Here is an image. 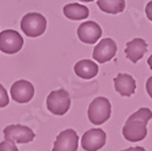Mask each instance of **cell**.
I'll return each mask as SVG.
<instances>
[{
	"mask_svg": "<svg viewBox=\"0 0 152 151\" xmlns=\"http://www.w3.org/2000/svg\"><path fill=\"white\" fill-rule=\"evenodd\" d=\"M47 108L54 115L62 116L67 113L70 108V96L69 93L63 88L52 91L47 97Z\"/></svg>",
	"mask_w": 152,
	"mask_h": 151,
	"instance_id": "4",
	"label": "cell"
},
{
	"mask_svg": "<svg viewBox=\"0 0 152 151\" xmlns=\"http://www.w3.org/2000/svg\"><path fill=\"white\" fill-rule=\"evenodd\" d=\"M3 135L4 139H9L18 144L30 143L35 137L34 132L30 128L23 125H10L5 127L3 129Z\"/></svg>",
	"mask_w": 152,
	"mask_h": 151,
	"instance_id": "6",
	"label": "cell"
},
{
	"mask_svg": "<svg viewBox=\"0 0 152 151\" xmlns=\"http://www.w3.org/2000/svg\"><path fill=\"white\" fill-rule=\"evenodd\" d=\"M47 20L41 13H28L20 21V29L28 37H38L46 31Z\"/></svg>",
	"mask_w": 152,
	"mask_h": 151,
	"instance_id": "3",
	"label": "cell"
},
{
	"mask_svg": "<svg viewBox=\"0 0 152 151\" xmlns=\"http://www.w3.org/2000/svg\"><path fill=\"white\" fill-rule=\"evenodd\" d=\"M147 63H148V65H149L150 69H152V54L149 56V59H148V61H147Z\"/></svg>",
	"mask_w": 152,
	"mask_h": 151,
	"instance_id": "22",
	"label": "cell"
},
{
	"mask_svg": "<svg viewBox=\"0 0 152 151\" xmlns=\"http://www.w3.org/2000/svg\"><path fill=\"white\" fill-rule=\"evenodd\" d=\"M147 46L148 45L146 43V40L140 37H136L134 40H130L127 43V47L124 49L126 56L132 63H137L140 59H142L145 53L147 52Z\"/></svg>",
	"mask_w": 152,
	"mask_h": 151,
	"instance_id": "12",
	"label": "cell"
},
{
	"mask_svg": "<svg viewBox=\"0 0 152 151\" xmlns=\"http://www.w3.org/2000/svg\"><path fill=\"white\" fill-rule=\"evenodd\" d=\"M120 151H146V149L142 148V147H131V148L124 149V150Z\"/></svg>",
	"mask_w": 152,
	"mask_h": 151,
	"instance_id": "21",
	"label": "cell"
},
{
	"mask_svg": "<svg viewBox=\"0 0 152 151\" xmlns=\"http://www.w3.org/2000/svg\"><path fill=\"white\" fill-rule=\"evenodd\" d=\"M152 118V112L148 108H140L127 119L122 128V135L127 141L135 143L146 139L147 123Z\"/></svg>",
	"mask_w": 152,
	"mask_h": 151,
	"instance_id": "1",
	"label": "cell"
},
{
	"mask_svg": "<svg viewBox=\"0 0 152 151\" xmlns=\"http://www.w3.org/2000/svg\"><path fill=\"white\" fill-rule=\"evenodd\" d=\"M66 18L70 20H83L89 16V10L85 5L80 3H68L63 9Z\"/></svg>",
	"mask_w": 152,
	"mask_h": 151,
	"instance_id": "15",
	"label": "cell"
},
{
	"mask_svg": "<svg viewBox=\"0 0 152 151\" xmlns=\"http://www.w3.org/2000/svg\"><path fill=\"white\" fill-rule=\"evenodd\" d=\"M77 34L82 43L93 45L100 40L102 35V29L97 23L88 20V21H84L79 26Z\"/></svg>",
	"mask_w": 152,
	"mask_h": 151,
	"instance_id": "10",
	"label": "cell"
},
{
	"mask_svg": "<svg viewBox=\"0 0 152 151\" xmlns=\"http://www.w3.org/2000/svg\"><path fill=\"white\" fill-rule=\"evenodd\" d=\"M107 134L102 129H89L83 134L81 146L85 151H98L105 145Z\"/></svg>",
	"mask_w": 152,
	"mask_h": 151,
	"instance_id": "8",
	"label": "cell"
},
{
	"mask_svg": "<svg viewBox=\"0 0 152 151\" xmlns=\"http://www.w3.org/2000/svg\"><path fill=\"white\" fill-rule=\"evenodd\" d=\"M0 151H19L15 143L9 139H4L0 143Z\"/></svg>",
	"mask_w": 152,
	"mask_h": 151,
	"instance_id": "17",
	"label": "cell"
},
{
	"mask_svg": "<svg viewBox=\"0 0 152 151\" xmlns=\"http://www.w3.org/2000/svg\"><path fill=\"white\" fill-rule=\"evenodd\" d=\"M112 114L111 102L105 97H97L91 101L87 110V116L91 123L102 125L107 121Z\"/></svg>",
	"mask_w": 152,
	"mask_h": 151,
	"instance_id": "2",
	"label": "cell"
},
{
	"mask_svg": "<svg viewBox=\"0 0 152 151\" xmlns=\"http://www.w3.org/2000/svg\"><path fill=\"white\" fill-rule=\"evenodd\" d=\"M114 85L117 93L122 97H130L135 93L136 82L131 75L128 73H118L114 79Z\"/></svg>",
	"mask_w": 152,
	"mask_h": 151,
	"instance_id": "13",
	"label": "cell"
},
{
	"mask_svg": "<svg viewBox=\"0 0 152 151\" xmlns=\"http://www.w3.org/2000/svg\"><path fill=\"white\" fill-rule=\"evenodd\" d=\"M97 5L102 12L115 15L124 12L126 8V1L124 0H97Z\"/></svg>",
	"mask_w": 152,
	"mask_h": 151,
	"instance_id": "16",
	"label": "cell"
},
{
	"mask_svg": "<svg viewBox=\"0 0 152 151\" xmlns=\"http://www.w3.org/2000/svg\"><path fill=\"white\" fill-rule=\"evenodd\" d=\"M23 46V38L17 31L8 29L0 33V50L7 54H15Z\"/></svg>",
	"mask_w": 152,
	"mask_h": 151,
	"instance_id": "5",
	"label": "cell"
},
{
	"mask_svg": "<svg viewBox=\"0 0 152 151\" xmlns=\"http://www.w3.org/2000/svg\"><path fill=\"white\" fill-rule=\"evenodd\" d=\"M10 102L9 99V95L7 89L4 88V86L2 84H0V108H4L7 106Z\"/></svg>",
	"mask_w": 152,
	"mask_h": 151,
	"instance_id": "18",
	"label": "cell"
},
{
	"mask_svg": "<svg viewBox=\"0 0 152 151\" xmlns=\"http://www.w3.org/2000/svg\"><path fill=\"white\" fill-rule=\"evenodd\" d=\"M145 12H146V15H147L148 19L152 21V0L147 3L146 9H145Z\"/></svg>",
	"mask_w": 152,
	"mask_h": 151,
	"instance_id": "19",
	"label": "cell"
},
{
	"mask_svg": "<svg viewBox=\"0 0 152 151\" xmlns=\"http://www.w3.org/2000/svg\"><path fill=\"white\" fill-rule=\"evenodd\" d=\"M99 67L91 60H81L75 65V73L78 77L85 80L95 78L98 75Z\"/></svg>",
	"mask_w": 152,
	"mask_h": 151,
	"instance_id": "14",
	"label": "cell"
},
{
	"mask_svg": "<svg viewBox=\"0 0 152 151\" xmlns=\"http://www.w3.org/2000/svg\"><path fill=\"white\" fill-rule=\"evenodd\" d=\"M79 146V136L72 129L62 131L56 137L52 151H77Z\"/></svg>",
	"mask_w": 152,
	"mask_h": 151,
	"instance_id": "11",
	"label": "cell"
},
{
	"mask_svg": "<svg viewBox=\"0 0 152 151\" xmlns=\"http://www.w3.org/2000/svg\"><path fill=\"white\" fill-rule=\"evenodd\" d=\"M81 2H91V1H94V0H80Z\"/></svg>",
	"mask_w": 152,
	"mask_h": 151,
	"instance_id": "23",
	"label": "cell"
},
{
	"mask_svg": "<svg viewBox=\"0 0 152 151\" xmlns=\"http://www.w3.org/2000/svg\"><path fill=\"white\" fill-rule=\"evenodd\" d=\"M146 91H147L148 95L152 98V76L148 79L147 82H146Z\"/></svg>",
	"mask_w": 152,
	"mask_h": 151,
	"instance_id": "20",
	"label": "cell"
},
{
	"mask_svg": "<svg viewBox=\"0 0 152 151\" xmlns=\"http://www.w3.org/2000/svg\"><path fill=\"white\" fill-rule=\"evenodd\" d=\"M117 52V45L115 40L110 37L102 38L94 48L93 58L98 63H107L114 58Z\"/></svg>",
	"mask_w": 152,
	"mask_h": 151,
	"instance_id": "7",
	"label": "cell"
},
{
	"mask_svg": "<svg viewBox=\"0 0 152 151\" xmlns=\"http://www.w3.org/2000/svg\"><path fill=\"white\" fill-rule=\"evenodd\" d=\"M11 97L18 103H27L34 97V86L27 80H18L11 87Z\"/></svg>",
	"mask_w": 152,
	"mask_h": 151,
	"instance_id": "9",
	"label": "cell"
}]
</instances>
